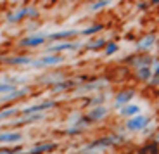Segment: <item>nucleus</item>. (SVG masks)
Returning a JSON list of instances; mask_svg holds the SVG:
<instances>
[{
	"mask_svg": "<svg viewBox=\"0 0 159 154\" xmlns=\"http://www.w3.org/2000/svg\"><path fill=\"white\" fill-rule=\"evenodd\" d=\"M151 85H156V87H159V63H154V66H152Z\"/></svg>",
	"mask_w": 159,
	"mask_h": 154,
	"instance_id": "27",
	"label": "nucleus"
},
{
	"mask_svg": "<svg viewBox=\"0 0 159 154\" xmlns=\"http://www.w3.org/2000/svg\"><path fill=\"white\" fill-rule=\"evenodd\" d=\"M28 92H30V88H28V87L16 88V90H14V92H11V94L2 95V97H0V102H11V100H17V99H21L23 95H26Z\"/></svg>",
	"mask_w": 159,
	"mask_h": 154,
	"instance_id": "12",
	"label": "nucleus"
},
{
	"mask_svg": "<svg viewBox=\"0 0 159 154\" xmlns=\"http://www.w3.org/2000/svg\"><path fill=\"white\" fill-rule=\"evenodd\" d=\"M0 59H4V57H2V55H0Z\"/></svg>",
	"mask_w": 159,
	"mask_h": 154,
	"instance_id": "34",
	"label": "nucleus"
},
{
	"mask_svg": "<svg viewBox=\"0 0 159 154\" xmlns=\"http://www.w3.org/2000/svg\"><path fill=\"white\" fill-rule=\"evenodd\" d=\"M118 50H119V45L116 42H107V45L104 47V54L106 55H114Z\"/></svg>",
	"mask_w": 159,
	"mask_h": 154,
	"instance_id": "26",
	"label": "nucleus"
},
{
	"mask_svg": "<svg viewBox=\"0 0 159 154\" xmlns=\"http://www.w3.org/2000/svg\"><path fill=\"white\" fill-rule=\"evenodd\" d=\"M66 61V57L61 54H45L43 57H38L36 61H33L31 66L35 68H47V66H57V64H62Z\"/></svg>",
	"mask_w": 159,
	"mask_h": 154,
	"instance_id": "3",
	"label": "nucleus"
},
{
	"mask_svg": "<svg viewBox=\"0 0 159 154\" xmlns=\"http://www.w3.org/2000/svg\"><path fill=\"white\" fill-rule=\"evenodd\" d=\"M106 45H107L106 38H97V40H93V42H90V44H87V49L88 50H100V49H104Z\"/></svg>",
	"mask_w": 159,
	"mask_h": 154,
	"instance_id": "21",
	"label": "nucleus"
},
{
	"mask_svg": "<svg viewBox=\"0 0 159 154\" xmlns=\"http://www.w3.org/2000/svg\"><path fill=\"white\" fill-rule=\"evenodd\" d=\"M40 11L36 7H28V17H38Z\"/></svg>",
	"mask_w": 159,
	"mask_h": 154,
	"instance_id": "31",
	"label": "nucleus"
},
{
	"mask_svg": "<svg viewBox=\"0 0 159 154\" xmlns=\"http://www.w3.org/2000/svg\"><path fill=\"white\" fill-rule=\"evenodd\" d=\"M149 125V118L147 116H135V118H130L126 123H125V128L130 132H140V130H145Z\"/></svg>",
	"mask_w": 159,
	"mask_h": 154,
	"instance_id": "4",
	"label": "nucleus"
},
{
	"mask_svg": "<svg viewBox=\"0 0 159 154\" xmlns=\"http://www.w3.org/2000/svg\"><path fill=\"white\" fill-rule=\"evenodd\" d=\"M4 63L12 64V66H21V64H31L33 59L30 55H11V57H4Z\"/></svg>",
	"mask_w": 159,
	"mask_h": 154,
	"instance_id": "13",
	"label": "nucleus"
},
{
	"mask_svg": "<svg viewBox=\"0 0 159 154\" xmlns=\"http://www.w3.org/2000/svg\"><path fill=\"white\" fill-rule=\"evenodd\" d=\"M119 113H121V116H126V118H135V116L140 114V107L135 106V104H128L123 109H119Z\"/></svg>",
	"mask_w": 159,
	"mask_h": 154,
	"instance_id": "18",
	"label": "nucleus"
},
{
	"mask_svg": "<svg viewBox=\"0 0 159 154\" xmlns=\"http://www.w3.org/2000/svg\"><path fill=\"white\" fill-rule=\"evenodd\" d=\"M45 38H47V35H42V33H36V35L24 36V38L19 42V45H21V47H26V49L40 47V45H43V44H45Z\"/></svg>",
	"mask_w": 159,
	"mask_h": 154,
	"instance_id": "5",
	"label": "nucleus"
},
{
	"mask_svg": "<svg viewBox=\"0 0 159 154\" xmlns=\"http://www.w3.org/2000/svg\"><path fill=\"white\" fill-rule=\"evenodd\" d=\"M139 154H159V151H157V146L152 142V144H147L145 147H142Z\"/></svg>",
	"mask_w": 159,
	"mask_h": 154,
	"instance_id": "28",
	"label": "nucleus"
},
{
	"mask_svg": "<svg viewBox=\"0 0 159 154\" xmlns=\"http://www.w3.org/2000/svg\"><path fill=\"white\" fill-rule=\"evenodd\" d=\"M154 140H157V142H159V133H156V138H154Z\"/></svg>",
	"mask_w": 159,
	"mask_h": 154,
	"instance_id": "33",
	"label": "nucleus"
},
{
	"mask_svg": "<svg viewBox=\"0 0 159 154\" xmlns=\"http://www.w3.org/2000/svg\"><path fill=\"white\" fill-rule=\"evenodd\" d=\"M80 47V44H75V42H61V44H54L50 47H47V52H54V54H59V52L64 50H76Z\"/></svg>",
	"mask_w": 159,
	"mask_h": 154,
	"instance_id": "8",
	"label": "nucleus"
},
{
	"mask_svg": "<svg viewBox=\"0 0 159 154\" xmlns=\"http://www.w3.org/2000/svg\"><path fill=\"white\" fill-rule=\"evenodd\" d=\"M57 106L56 100H45V102H40V104H33L30 107H24L21 109V116H33V114H43V111L47 109H54Z\"/></svg>",
	"mask_w": 159,
	"mask_h": 154,
	"instance_id": "2",
	"label": "nucleus"
},
{
	"mask_svg": "<svg viewBox=\"0 0 159 154\" xmlns=\"http://www.w3.org/2000/svg\"><path fill=\"white\" fill-rule=\"evenodd\" d=\"M75 80H61L57 83H50V90L52 92H64V90H69V88H75L76 87Z\"/></svg>",
	"mask_w": 159,
	"mask_h": 154,
	"instance_id": "11",
	"label": "nucleus"
},
{
	"mask_svg": "<svg viewBox=\"0 0 159 154\" xmlns=\"http://www.w3.org/2000/svg\"><path fill=\"white\" fill-rule=\"evenodd\" d=\"M104 99H106L104 95H97V97L93 95V97H88V99H87V104H88V106H92V109H93V107H99V106H102Z\"/></svg>",
	"mask_w": 159,
	"mask_h": 154,
	"instance_id": "25",
	"label": "nucleus"
},
{
	"mask_svg": "<svg viewBox=\"0 0 159 154\" xmlns=\"http://www.w3.org/2000/svg\"><path fill=\"white\" fill-rule=\"evenodd\" d=\"M21 146H14V147H0V154H21Z\"/></svg>",
	"mask_w": 159,
	"mask_h": 154,
	"instance_id": "29",
	"label": "nucleus"
},
{
	"mask_svg": "<svg viewBox=\"0 0 159 154\" xmlns=\"http://www.w3.org/2000/svg\"><path fill=\"white\" fill-rule=\"evenodd\" d=\"M78 33H80L78 30H62V31L47 35V38H50V40H66V38H71V36L78 35Z\"/></svg>",
	"mask_w": 159,
	"mask_h": 154,
	"instance_id": "17",
	"label": "nucleus"
},
{
	"mask_svg": "<svg viewBox=\"0 0 159 154\" xmlns=\"http://www.w3.org/2000/svg\"><path fill=\"white\" fill-rule=\"evenodd\" d=\"M128 63H133V68H143V66H151L154 64V59H152L149 54H133L130 59H126Z\"/></svg>",
	"mask_w": 159,
	"mask_h": 154,
	"instance_id": "6",
	"label": "nucleus"
},
{
	"mask_svg": "<svg viewBox=\"0 0 159 154\" xmlns=\"http://www.w3.org/2000/svg\"><path fill=\"white\" fill-rule=\"evenodd\" d=\"M109 113L107 107L104 106H99V107H93V109H90V113H88L87 116L83 118V121H88V123H93V121H100L102 118H106Z\"/></svg>",
	"mask_w": 159,
	"mask_h": 154,
	"instance_id": "7",
	"label": "nucleus"
},
{
	"mask_svg": "<svg viewBox=\"0 0 159 154\" xmlns=\"http://www.w3.org/2000/svg\"><path fill=\"white\" fill-rule=\"evenodd\" d=\"M133 97H135V90H123V92H119V94L116 95V99H114V107L128 106V102H130Z\"/></svg>",
	"mask_w": 159,
	"mask_h": 154,
	"instance_id": "9",
	"label": "nucleus"
},
{
	"mask_svg": "<svg viewBox=\"0 0 159 154\" xmlns=\"http://www.w3.org/2000/svg\"><path fill=\"white\" fill-rule=\"evenodd\" d=\"M35 147L43 154V152H52V151H56L57 149V144L56 142H42V144H36Z\"/></svg>",
	"mask_w": 159,
	"mask_h": 154,
	"instance_id": "20",
	"label": "nucleus"
},
{
	"mask_svg": "<svg viewBox=\"0 0 159 154\" xmlns=\"http://www.w3.org/2000/svg\"><path fill=\"white\" fill-rule=\"evenodd\" d=\"M28 17V7H23L19 11H14V12H9L7 14V23H19L21 19Z\"/></svg>",
	"mask_w": 159,
	"mask_h": 154,
	"instance_id": "15",
	"label": "nucleus"
},
{
	"mask_svg": "<svg viewBox=\"0 0 159 154\" xmlns=\"http://www.w3.org/2000/svg\"><path fill=\"white\" fill-rule=\"evenodd\" d=\"M16 83H12V82H0V94H11V92L16 90Z\"/></svg>",
	"mask_w": 159,
	"mask_h": 154,
	"instance_id": "22",
	"label": "nucleus"
},
{
	"mask_svg": "<svg viewBox=\"0 0 159 154\" xmlns=\"http://www.w3.org/2000/svg\"><path fill=\"white\" fill-rule=\"evenodd\" d=\"M106 85H107V83L104 82V80H100V82H93V83L85 85V87H80V90H99V88H104Z\"/></svg>",
	"mask_w": 159,
	"mask_h": 154,
	"instance_id": "24",
	"label": "nucleus"
},
{
	"mask_svg": "<svg viewBox=\"0 0 159 154\" xmlns=\"http://www.w3.org/2000/svg\"><path fill=\"white\" fill-rule=\"evenodd\" d=\"M104 30V26L102 24H92L90 28H85V30H81V35H85V36H88V35H95V33H99V31H102Z\"/></svg>",
	"mask_w": 159,
	"mask_h": 154,
	"instance_id": "23",
	"label": "nucleus"
},
{
	"mask_svg": "<svg viewBox=\"0 0 159 154\" xmlns=\"http://www.w3.org/2000/svg\"><path fill=\"white\" fill-rule=\"evenodd\" d=\"M151 4H139V9H145V7H149Z\"/></svg>",
	"mask_w": 159,
	"mask_h": 154,
	"instance_id": "32",
	"label": "nucleus"
},
{
	"mask_svg": "<svg viewBox=\"0 0 159 154\" xmlns=\"http://www.w3.org/2000/svg\"><path fill=\"white\" fill-rule=\"evenodd\" d=\"M125 142V137L123 135H104V137H99L95 140L87 144L85 151H93V149H106V147H111V146H118V144Z\"/></svg>",
	"mask_w": 159,
	"mask_h": 154,
	"instance_id": "1",
	"label": "nucleus"
},
{
	"mask_svg": "<svg viewBox=\"0 0 159 154\" xmlns=\"http://www.w3.org/2000/svg\"><path fill=\"white\" fill-rule=\"evenodd\" d=\"M109 2H93V4H90V11H100V9L107 7Z\"/></svg>",
	"mask_w": 159,
	"mask_h": 154,
	"instance_id": "30",
	"label": "nucleus"
},
{
	"mask_svg": "<svg viewBox=\"0 0 159 154\" xmlns=\"http://www.w3.org/2000/svg\"><path fill=\"white\" fill-rule=\"evenodd\" d=\"M156 44V36L154 35H145L143 38H140L137 42V49L139 50H151V47Z\"/></svg>",
	"mask_w": 159,
	"mask_h": 154,
	"instance_id": "16",
	"label": "nucleus"
},
{
	"mask_svg": "<svg viewBox=\"0 0 159 154\" xmlns=\"http://www.w3.org/2000/svg\"><path fill=\"white\" fill-rule=\"evenodd\" d=\"M135 75L140 82L143 83H151V78H152V68L151 66H143V68H137L135 69Z\"/></svg>",
	"mask_w": 159,
	"mask_h": 154,
	"instance_id": "14",
	"label": "nucleus"
},
{
	"mask_svg": "<svg viewBox=\"0 0 159 154\" xmlns=\"http://www.w3.org/2000/svg\"><path fill=\"white\" fill-rule=\"evenodd\" d=\"M23 140V133L21 132H5L0 133V144H19Z\"/></svg>",
	"mask_w": 159,
	"mask_h": 154,
	"instance_id": "10",
	"label": "nucleus"
},
{
	"mask_svg": "<svg viewBox=\"0 0 159 154\" xmlns=\"http://www.w3.org/2000/svg\"><path fill=\"white\" fill-rule=\"evenodd\" d=\"M16 114H21V111L17 109V107H9V109L0 111V121H4V119H9V118H14Z\"/></svg>",
	"mask_w": 159,
	"mask_h": 154,
	"instance_id": "19",
	"label": "nucleus"
}]
</instances>
